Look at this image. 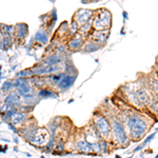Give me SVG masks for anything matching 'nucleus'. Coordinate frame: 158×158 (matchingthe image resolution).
Instances as JSON below:
<instances>
[{"label":"nucleus","instance_id":"f257e3e1","mask_svg":"<svg viewBox=\"0 0 158 158\" xmlns=\"http://www.w3.org/2000/svg\"><path fill=\"white\" fill-rule=\"evenodd\" d=\"M112 23V15L108 10H98L92 17V29L95 31L110 30Z\"/></svg>","mask_w":158,"mask_h":158},{"label":"nucleus","instance_id":"f03ea898","mask_svg":"<svg viewBox=\"0 0 158 158\" xmlns=\"http://www.w3.org/2000/svg\"><path fill=\"white\" fill-rule=\"evenodd\" d=\"M94 124H95V128H96L97 133L100 134L101 137H103L104 139H109L110 137L112 136L111 126H110L109 121L106 120L103 116H101V115L96 116Z\"/></svg>","mask_w":158,"mask_h":158},{"label":"nucleus","instance_id":"7ed1b4c3","mask_svg":"<svg viewBox=\"0 0 158 158\" xmlns=\"http://www.w3.org/2000/svg\"><path fill=\"white\" fill-rule=\"evenodd\" d=\"M109 31L110 30H102V31H95V30H93L91 34L89 35V37H90V40L93 43L97 44V45L103 44V43L106 41V39H108Z\"/></svg>","mask_w":158,"mask_h":158},{"label":"nucleus","instance_id":"20e7f679","mask_svg":"<svg viewBox=\"0 0 158 158\" xmlns=\"http://www.w3.org/2000/svg\"><path fill=\"white\" fill-rule=\"evenodd\" d=\"M94 13L92 11H88V10H80L75 14L73 20H75L76 22L79 24V27L85 24L86 22H89L93 17Z\"/></svg>","mask_w":158,"mask_h":158},{"label":"nucleus","instance_id":"39448f33","mask_svg":"<svg viewBox=\"0 0 158 158\" xmlns=\"http://www.w3.org/2000/svg\"><path fill=\"white\" fill-rule=\"evenodd\" d=\"M113 129V134H114V138L115 139H118L119 142L122 143V142L126 140V135H124V130L123 128L120 126V123H119L118 121H114L113 122V126H112V128Z\"/></svg>","mask_w":158,"mask_h":158},{"label":"nucleus","instance_id":"423d86ee","mask_svg":"<svg viewBox=\"0 0 158 158\" xmlns=\"http://www.w3.org/2000/svg\"><path fill=\"white\" fill-rule=\"evenodd\" d=\"M83 40H85V37L77 32L76 34H74L73 37L70 39L68 45H69V48H70L71 50L76 51V50H78L79 48H80V45L83 43Z\"/></svg>","mask_w":158,"mask_h":158},{"label":"nucleus","instance_id":"0eeeda50","mask_svg":"<svg viewBox=\"0 0 158 158\" xmlns=\"http://www.w3.org/2000/svg\"><path fill=\"white\" fill-rule=\"evenodd\" d=\"M72 82H73V78H72V77H70V76H68V77H64L63 79H61L59 85H60V86H62L63 89H65V88H68V86L70 85Z\"/></svg>","mask_w":158,"mask_h":158},{"label":"nucleus","instance_id":"6e6552de","mask_svg":"<svg viewBox=\"0 0 158 158\" xmlns=\"http://www.w3.org/2000/svg\"><path fill=\"white\" fill-rule=\"evenodd\" d=\"M93 1H94V0H93ZM95 1H96V0H95Z\"/></svg>","mask_w":158,"mask_h":158}]
</instances>
